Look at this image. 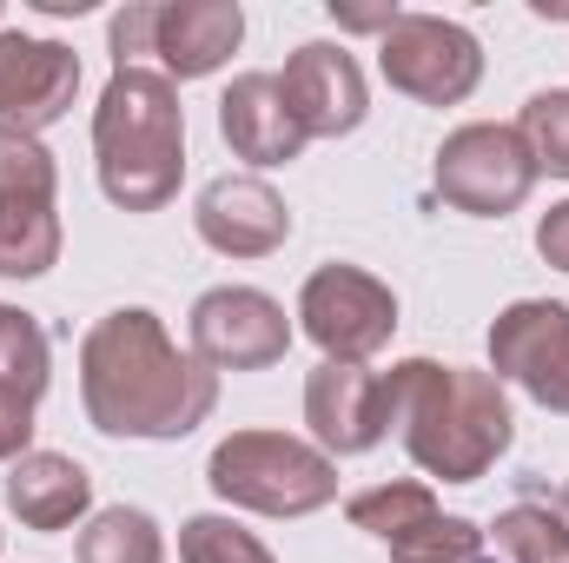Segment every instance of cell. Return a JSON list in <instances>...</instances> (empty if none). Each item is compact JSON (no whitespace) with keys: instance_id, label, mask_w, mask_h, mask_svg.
Here are the masks:
<instances>
[{"instance_id":"6da1fadb","label":"cell","mask_w":569,"mask_h":563,"mask_svg":"<svg viewBox=\"0 0 569 563\" xmlns=\"http://www.w3.org/2000/svg\"><path fill=\"white\" fill-rule=\"evenodd\" d=\"M80 405H87V424L107 437L172 444L212 418L219 372L179 352L159 312L120 305L93 318V332L80 338Z\"/></svg>"},{"instance_id":"7a4b0ae2","label":"cell","mask_w":569,"mask_h":563,"mask_svg":"<svg viewBox=\"0 0 569 563\" xmlns=\"http://www.w3.org/2000/svg\"><path fill=\"white\" fill-rule=\"evenodd\" d=\"M385 418L398 424L411 464L443 484L490 477L517 437L510 392L497 385V372L437 365V358H398L385 372Z\"/></svg>"},{"instance_id":"3957f363","label":"cell","mask_w":569,"mask_h":563,"mask_svg":"<svg viewBox=\"0 0 569 563\" xmlns=\"http://www.w3.org/2000/svg\"><path fill=\"white\" fill-rule=\"evenodd\" d=\"M100 192L120 213H159L186 179V107L159 67H113L93 107Z\"/></svg>"},{"instance_id":"277c9868","label":"cell","mask_w":569,"mask_h":563,"mask_svg":"<svg viewBox=\"0 0 569 563\" xmlns=\"http://www.w3.org/2000/svg\"><path fill=\"white\" fill-rule=\"evenodd\" d=\"M206 484L219 504L252 517H311L338 504V457L291 431H232L206 457Z\"/></svg>"},{"instance_id":"5b68a950","label":"cell","mask_w":569,"mask_h":563,"mask_svg":"<svg viewBox=\"0 0 569 563\" xmlns=\"http://www.w3.org/2000/svg\"><path fill=\"white\" fill-rule=\"evenodd\" d=\"M298 332L325 352V365H371L398 332V292L365 266H318L298 285Z\"/></svg>"},{"instance_id":"8992f818","label":"cell","mask_w":569,"mask_h":563,"mask_svg":"<svg viewBox=\"0 0 569 563\" xmlns=\"http://www.w3.org/2000/svg\"><path fill=\"white\" fill-rule=\"evenodd\" d=\"M60 166L27 134H0V279L60 266Z\"/></svg>"},{"instance_id":"52a82bcc","label":"cell","mask_w":569,"mask_h":563,"mask_svg":"<svg viewBox=\"0 0 569 563\" xmlns=\"http://www.w3.org/2000/svg\"><path fill=\"white\" fill-rule=\"evenodd\" d=\"M378 73L418 107H463L483 80V40L443 13H398V27L378 40Z\"/></svg>"},{"instance_id":"ba28073f","label":"cell","mask_w":569,"mask_h":563,"mask_svg":"<svg viewBox=\"0 0 569 563\" xmlns=\"http://www.w3.org/2000/svg\"><path fill=\"white\" fill-rule=\"evenodd\" d=\"M430 186L450 213H470V219H503L530 199L537 186V166L517 140V127H497V120H470L457 134H443L437 146V166H430Z\"/></svg>"},{"instance_id":"9c48e42d","label":"cell","mask_w":569,"mask_h":563,"mask_svg":"<svg viewBox=\"0 0 569 563\" xmlns=\"http://www.w3.org/2000/svg\"><path fill=\"white\" fill-rule=\"evenodd\" d=\"M490 372L517 385L530 405L569 418V305L563 298H517L490 325Z\"/></svg>"},{"instance_id":"30bf717a","label":"cell","mask_w":569,"mask_h":563,"mask_svg":"<svg viewBox=\"0 0 569 563\" xmlns=\"http://www.w3.org/2000/svg\"><path fill=\"white\" fill-rule=\"evenodd\" d=\"M186 338H192V358L212 372H266L291 352V318L259 285H212L199 292Z\"/></svg>"},{"instance_id":"8fae6325","label":"cell","mask_w":569,"mask_h":563,"mask_svg":"<svg viewBox=\"0 0 569 563\" xmlns=\"http://www.w3.org/2000/svg\"><path fill=\"white\" fill-rule=\"evenodd\" d=\"M73 93H80V53L67 40L0 27V134L40 140L73 113Z\"/></svg>"},{"instance_id":"7c38bea8","label":"cell","mask_w":569,"mask_h":563,"mask_svg":"<svg viewBox=\"0 0 569 563\" xmlns=\"http://www.w3.org/2000/svg\"><path fill=\"white\" fill-rule=\"evenodd\" d=\"M279 93L291 107V120L305 127V140H345L365 127L371 113V87H365V67L338 47V40H305L284 53Z\"/></svg>"},{"instance_id":"4fadbf2b","label":"cell","mask_w":569,"mask_h":563,"mask_svg":"<svg viewBox=\"0 0 569 563\" xmlns=\"http://www.w3.org/2000/svg\"><path fill=\"white\" fill-rule=\"evenodd\" d=\"M192 226H199V239L219 259H272L291 239V206L272 192V179H259V172H219L199 192Z\"/></svg>"},{"instance_id":"5bb4252c","label":"cell","mask_w":569,"mask_h":563,"mask_svg":"<svg viewBox=\"0 0 569 563\" xmlns=\"http://www.w3.org/2000/svg\"><path fill=\"white\" fill-rule=\"evenodd\" d=\"M305 424L325 457H365L391 437L385 418V372L371 365H318L305 378Z\"/></svg>"},{"instance_id":"9a60e30c","label":"cell","mask_w":569,"mask_h":563,"mask_svg":"<svg viewBox=\"0 0 569 563\" xmlns=\"http://www.w3.org/2000/svg\"><path fill=\"white\" fill-rule=\"evenodd\" d=\"M246 40V7L239 0H159V27H152V67L179 87V80H206L219 73Z\"/></svg>"},{"instance_id":"2e32d148","label":"cell","mask_w":569,"mask_h":563,"mask_svg":"<svg viewBox=\"0 0 569 563\" xmlns=\"http://www.w3.org/2000/svg\"><path fill=\"white\" fill-rule=\"evenodd\" d=\"M219 134L232 146V159L246 166H291L305 152V127L291 120L279 93V73H239L226 93H219Z\"/></svg>"},{"instance_id":"e0dca14e","label":"cell","mask_w":569,"mask_h":563,"mask_svg":"<svg viewBox=\"0 0 569 563\" xmlns=\"http://www.w3.org/2000/svg\"><path fill=\"white\" fill-rule=\"evenodd\" d=\"M7 511L20 517V531H67L93 511V471L67 451H27L20 464H7Z\"/></svg>"},{"instance_id":"ac0fdd59","label":"cell","mask_w":569,"mask_h":563,"mask_svg":"<svg viewBox=\"0 0 569 563\" xmlns=\"http://www.w3.org/2000/svg\"><path fill=\"white\" fill-rule=\"evenodd\" d=\"M73 557L80 563H166V537H159L152 511L113 504V511H93V517H87Z\"/></svg>"},{"instance_id":"d6986e66","label":"cell","mask_w":569,"mask_h":563,"mask_svg":"<svg viewBox=\"0 0 569 563\" xmlns=\"http://www.w3.org/2000/svg\"><path fill=\"white\" fill-rule=\"evenodd\" d=\"M47 378H53V352H47L40 318L20 312V305H0V398L40 405Z\"/></svg>"},{"instance_id":"ffe728a7","label":"cell","mask_w":569,"mask_h":563,"mask_svg":"<svg viewBox=\"0 0 569 563\" xmlns=\"http://www.w3.org/2000/svg\"><path fill=\"white\" fill-rule=\"evenodd\" d=\"M345 517H351V531H365V537H378V544H398L411 524L437 517V491H430L425 477H391V484L358 491V497L345 504Z\"/></svg>"},{"instance_id":"44dd1931","label":"cell","mask_w":569,"mask_h":563,"mask_svg":"<svg viewBox=\"0 0 569 563\" xmlns=\"http://www.w3.org/2000/svg\"><path fill=\"white\" fill-rule=\"evenodd\" d=\"M490 537H497V551H503L510 563H569L563 511H557V504H537V497H523V504L497 511Z\"/></svg>"},{"instance_id":"7402d4cb","label":"cell","mask_w":569,"mask_h":563,"mask_svg":"<svg viewBox=\"0 0 569 563\" xmlns=\"http://www.w3.org/2000/svg\"><path fill=\"white\" fill-rule=\"evenodd\" d=\"M517 140L530 152L537 179H543V172H550V179H569V87H543V93L523 100Z\"/></svg>"},{"instance_id":"603a6c76","label":"cell","mask_w":569,"mask_h":563,"mask_svg":"<svg viewBox=\"0 0 569 563\" xmlns=\"http://www.w3.org/2000/svg\"><path fill=\"white\" fill-rule=\"evenodd\" d=\"M391 563H490L483 551V531L470 524V517H425V524H411L398 544H385Z\"/></svg>"},{"instance_id":"cb8c5ba5","label":"cell","mask_w":569,"mask_h":563,"mask_svg":"<svg viewBox=\"0 0 569 563\" xmlns=\"http://www.w3.org/2000/svg\"><path fill=\"white\" fill-rule=\"evenodd\" d=\"M179 563H279L246 524L219 517V511H199L179 524Z\"/></svg>"},{"instance_id":"d4e9b609","label":"cell","mask_w":569,"mask_h":563,"mask_svg":"<svg viewBox=\"0 0 569 563\" xmlns=\"http://www.w3.org/2000/svg\"><path fill=\"white\" fill-rule=\"evenodd\" d=\"M152 27H159V0H127V7L107 20L113 67H152Z\"/></svg>"},{"instance_id":"484cf974","label":"cell","mask_w":569,"mask_h":563,"mask_svg":"<svg viewBox=\"0 0 569 563\" xmlns=\"http://www.w3.org/2000/svg\"><path fill=\"white\" fill-rule=\"evenodd\" d=\"M537 253H543V266L569 273V199H563V206H550V213L537 219Z\"/></svg>"},{"instance_id":"4316f807","label":"cell","mask_w":569,"mask_h":563,"mask_svg":"<svg viewBox=\"0 0 569 563\" xmlns=\"http://www.w3.org/2000/svg\"><path fill=\"white\" fill-rule=\"evenodd\" d=\"M398 13H405V7H391V0H385V7H345V0H331V20H338L345 33H378V40H385V33L398 27Z\"/></svg>"},{"instance_id":"83f0119b","label":"cell","mask_w":569,"mask_h":563,"mask_svg":"<svg viewBox=\"0 0 569 563\" xmlns=\"http://www.w3.org/2000/svg\"><path fill=\"white\" fill-rule=\"evenodd\" d=\"M537 7V20H569V0H530Z\"/></svg>"},{"instance_id":"f1b7e54d","label":"cell","mask_w":569,"mask_h":563,"mask_svg":"<svg viewBox=\"0 0 569 563\" xmlns=\"http://www.w3.org/2000/svg\"><path fill=\"white\" fill-rule=\"evenodd\" d=\"M557 511H563V524H569V484H563V497H557Z\"/></svg>"},{"instance_id":"f546056e","label":"cell","mask_w":569,"mask_h":563,"mask_svg":"<svg viewBox=\"0 0 569 563\" xmlns=\"http://www.w3.org/2000/svg\"><path fill=\"white\" fill-rule=\"evenodd\" d=\"M0 537H7V531H0Z\"/></svg>"}]
</instances>
